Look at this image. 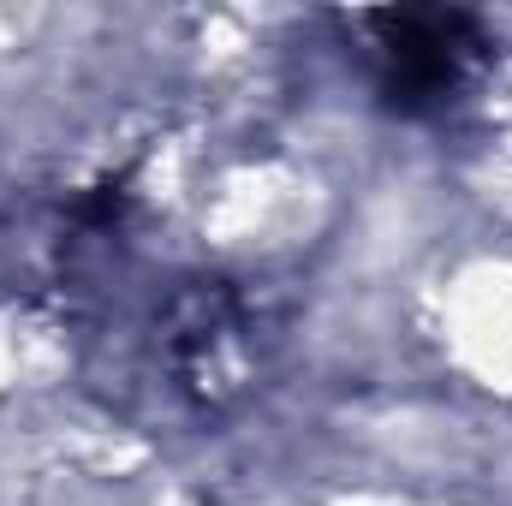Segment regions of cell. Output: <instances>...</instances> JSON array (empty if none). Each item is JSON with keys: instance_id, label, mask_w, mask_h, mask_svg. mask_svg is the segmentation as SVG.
<instances>
[{"instance_id": "6da1fadb", "label": "cell", "mask_w": 512, "mask_h": 506, "mask_svg": "<svg viewBox=\"0 0 512 506\" xmlns=\"http://www.w3.org/2000/svg\"><path fill=\"white\" fill-rule=\"evenodd\" d=\"M352 24L370 36L382 108L405 120L447 114L495 54L489 24L459 6H399V12H364Z\"/></svg>"}, {"instance_id": "7a4b0ae2", "label": "cell", "mask_w": 512, "mask_h": 506, "mask_svg": "<svg viewBox=\"0 0 512 506\" xmlns=\"http://www.w3.org/2000/svg\"><path fill=\"white\" fill-rule=\"evenodd\" d=\"M155 352H161V376L167 387L191 405V411H227L251 393L256 381V310L251 298L221 280V274H197L185 280L155 328Z\"/></svg>"}]
</instances>
